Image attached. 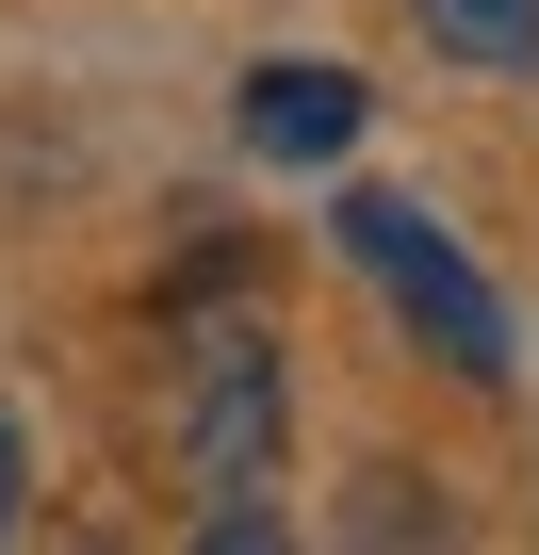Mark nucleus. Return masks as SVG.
Here are the masks:
<instances>
[{
  "label": "nucleus",
  "mask_w": 539,
  "mask_h": 555,
  "mask_svg": "<svg viewBox=\"0 0 539 555\" xmlns=\"http://www.w3.org/2000/svg\"><path fill=\"white\" fill-rule=\"evenodd\" d=\"M344 245H360L376 295L425 327V360H441V376H506V295H490V278H474L409 196H344Z\"/></svg>",
  "instance_id": "nucleus-1"
},
{
  "label": "nucleus",
  "mask_w": 539,
  "mask_h": 555,
  "mask_svg": "<svg viewBox=\"0 0 539 555\" xmlns=\"http://www.w3.org/2000/svg\"><path fill=\"white\" fill-rule=\"evenodd\" d=\"M180 457H196V490H229V506L279 474V344H261V327H213V344H196Z\"/></svg>",
  "instance_id": "nucleus-2"
},
{
  "label": "nucleus",
  "mask_w": 539,
  "mask_h": 555,
  "mask_svg": "<svg viewBox=\"0 0 539 555\" xmlns=\"http://www.w3.org/2000/svg\"><path fill=\"white\" fill-rule=\"evenodd\" d=\"M245 147L261 164H344L360 147V82L344 66H261L245 82Z\"/></svg>",
  "instance_id": "nucleus-3"
},
{
  "label": "nucleus",
  "mask_w": 539,
  "mask_h": 555,
  "mask_svg": "<svg viewBox=\"0 0 539 555\" xmlns=\"http://www.w3.org/2000/svg\"><path fill=\"white\" fill-rule=\"evenodd\" d=\"M425 50H458V66H539V0H425Z\"/></svg>",
  "instance_id": "nucleus-4"
},
{
  "label": "nucleus",
  "mask_w": 539,
  "mask_h": 555,
  "mask_svg": "<svg viewBox=\"0 0 539 555\" xmlns=\"http://www.w3.org/2000/svg\"><path fill=\"white\" fill-rule=\"evenodd\" d=\"M0 522H17V409H0Z\"/></svg>",
  "instance_id": "nucleus-5"
}]
</instances>
